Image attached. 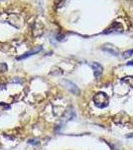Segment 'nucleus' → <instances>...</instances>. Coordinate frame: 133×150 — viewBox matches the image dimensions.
Wrapping results in <instances>:
<instances>
[{"instance_id":"obj_1","label":"nucleus","mask_w":133,"mask_h":150,"mask_svg":"<svg viewBox=\"0 0 133 150\" xmlns=\"http://www.w3.org/2000/svg\"><path fill=\"white\" fill-rule=\"evenodd\" d=\"M93 102L96 107L105 108L106 106H108L109 99H108V96L104 92H98L93 96Z\"/></svg>"},{"instance_id":"obj_2","label":"nucleus","mask_w":133,"mask_h":150,"mask_svg":"<svg viewBox=\"0 0 133 150\" xmlns=\"http://www.w3.org/2000/svg\"><path fill=\"white\" fill-rule=\"evenodd\" d=\"M113 121H114L115 124L123 126V125H126V124L129 123L130 118H129V116L126 114V113L122 111V112L117 113V114L113 117Z\"/></svg>"},{"instance_id":"obj_3","label":"nucleus","mask_w":133,"mask_h":150,"mask_svg":"<svg viewBox=\"0 0 133 150\" xmlns=\"http://www.w3.org/2000/svg\"><path fill=\"white\" fill-rule=\"evenodd\" d=\"M123 31V26L119 22H113L110 25V27H108L104 31V34H111V33H121Z\"/></svg>"},{"instance_id":"obj_4","label":"nucleus","mask_w":133,"mask_h":150,"mask_svg":"<svg viewBox=\"0 0 133 150\" xmlns=\"http://www.w3.org/2000/svg\"><path fill=\"white\" fill-rule=\"evenodd\" d=\"M62 83L64 84L65 87L68 89V90L70 91L71 93L75 94V95H79V93H81V91H79V87L76 85L75 83H72V81H69V80H63Z\"/></svg>"},{"instance_id":"obj_5","label":"nucleus","mask_w":133,"mask_h":150,"mask_svg":"<svg viewBox=\"0 0 133 150\" xmlns=\"http://www.w3.org/2000/svg\"><path fill=\"white\" fill-rule=\"evenodd\" d=\"M101 49L103 50V51L109 53V54H112L114 55V56H118V49L115 46H113L112 44H110V43H107V44H104L102 47H101Z\"/></svg>"},{"instance_id":"obj_6","label":"nucleus","mask_w":133,"mask_h":150,"mask_svg":"<svg viewBox=\"0 0 133 150\" xmlns=\"http://www.w3.org/2000/svg\"><path fill=\"white\" fill-rule=\"evenodd\" d=\"M91 67H93V70L94 77L98 78L101 75V73H102V66H101L100 64H98L97 62H93V63H91Z\"/></svg>"},{"instance_id":"obj_7","label":"nucleus","mask_w":133,"mask_h":150,"mask_svg":"<svg viewBox=\"0 0 133 150\" xmlns=\"http://www.w3.org/2000/svg\"><path fill=\"white\" fill-rule=\"evenodd\" d=\"M42 49V47L39 46V47H37L36 49H33V50H31V51H29L27 53H25L24 55H21V56H18L17 57V60H22V59H25V58H27L29 56H32L33 54H36L37 52H39L40 50Z\"/></svg>"},{"instance_id":"obj_8","label":"nucleus","mask_w":133,"mask_h":150,"mask_svg":"<svg viewBox=\"0 0 133 150\" xmlns=\"http://www.w3.org/2000/svg\"><path fill=\"white\" fill-rule=\"evenodd\" d=\"M121 81L123 83L127 84L128 86H130L133 88V76H126V77H124V78H122Z\"/></svg>"},{"instance_id":"obj_9","label":"nucleus","mask_w":133,"mask_h":150,"mask_svg":"<svg viewBox=\"0 0 133 150\" xmlns=\"http://www.w3.org/2000/svg\"><path fill=\"white\" fill-rule=\"evenodd\" d=\"M132 54H133V49H129V50H127V51L123 52L122 57L123 58H129L130 56H132Z\"/></svg>"},{"instance_id":"obj_10","label":"nucleus","mask_w":133,"mask_h":150,"mask_svg":"<svg viewBox=\"0 0 133 150\" xmlns=\"http://www.w3.org/2000/svg\"><path fill=\"white\" fill-rule=\"evenodd\" d=\"M9 108H10V105H7L5 103L0 102V112H2L4 110H8Z\"/></svg>"},{"instance_id":"obj_11","label":"nucleus","mask_w":133,"mask_h":150,"mask_svg":"<svg viewBox=\"0 0 133 150\" xmlns=\"http://www.w3.org/2000/svg\"><path fill=\"white\" fill-rule=\"evenodd\" d=\"M7 70V66H6V64H4V63H0V72H4V71H6Z\"/></svg>"},{"instance_id":"obj_12","label":"nucleus","mask_w":133,"mask_h":150,"mask_svg":"<svg viewBox=\"0 0 133 150\" xmlns=\"http://www.w3.org/2000/svg\"><path fill=\"white\" fill-rule=\"evenodd\" d=\"M127 65H133V60H132V61L127 62Z\"/></svg>"},{"instance_id":"obj_13","label":"nucleus","mask_w":133,"mask_h":150,"mask_svg":"<svg viewBox=\"0 0 133 150\" xmlns=\"http://www.w3.org/2000/svg\"><path fill=\"white\" fill-rule=\"evenodd\" d=\"M127 137H133V134L131 133V135H127Z\"/></svg>"}]
</instances>
